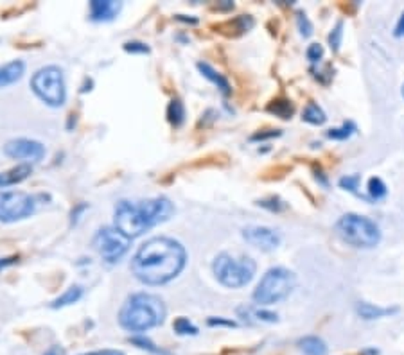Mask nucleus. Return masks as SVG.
I'll return each instance as SVG.
<instances>
[{
    "mask_svg": "<svg viewBox=\"0 0 404 355\" xmlns=\"http://www.w3.org/2000/svg\"><path fill=\"white\" fill-rule=\"evenodd\" d=\"M187 264V251L171 237H153L139 248L131 260V273L146 285L174 280Z\"/></svg>",
    "mask_w": 404,
    "mask_h": 355,
    "instance_id": "f257e3e1",
    "label": "nucleus"
},
{
    "mask_svg": "<svg viewBox=\"0 0 404 355\" xmlns=\"http://www.w3.org/2000/svg\"><path fill=\"white\" fill-rule=\"evenodd\" d=\"M174 205L165 196L149 197L144 201H119L114 212L115 228L135 239L151 230L153 226L173 218Z\"/></svg>",
    "mask_w": 404,
    "mask_h": 355,
    "instance_id": "f03ea898",
    "label": "nucleus"
},
{
    "mask_svg": "<svg viewBox=\"0 0 404 355\" xmlns=\"http://www.w3.org/2000/svg\"><path fill=\"white\" fill-rule=\"evenodd\" d=\"M164 301L155 294L135 293L119 310V323L128 332H146L162 325L165 319Z\"/></svg>",
    "mask_w": 404,
    "mask_h": 355,
    "instance_id": "7ed1b4c3",
    "label": "nucleus"
},
{
    "mask_svg": "<svg viewBox=\"0 0 404 355\" xmlns=\"http://www.w3.org/2000/svg\"><path fill=\"white\" fill-rule=\"evenodd\" d=\"M218 282L228 289H241L248 285L255 276L257 264L250 257H236L232 253H219L212 264Z\"/></svg>",
    "mask_w": 404,
    "mask_h": 355,
    "instance_id": "20e7f679",
    "label": "nucleus"
},
{
    "mask_svg": "<svg viewBox=\"0 0 404 355\" xmlns=\"http://www.w3.org/2000/svg\"><path fill=\"white\" fill-rule=\"evenodd\" d=\"M297 285L295 273L286 268H271L262 275L253 291V301L259 305H274L286 300Z\"/></svg>",
    "mask_w": 404,
    "mask_h": 355,
    "instance_id": "39448f33",
    "label": "nucleus"
},
{
    "mask_svg": "<svg viewBox=\"0 0 404 355\" xmlns=\"http://www.w3.org/2000/svg\"><path fill=\"white\" fill-rule=\"evenodd\" d=\"M336 232L341 241L354 248H375L381 241V230L372 219L359 213H345L336 222Z\"/></svg>",
    "mask_w": 404,
    "mask_h": 355,
    "instance_id": "423d86ee",
    "label": "nucleus"
},
{
    "mask_svg": "<svg viewBox=\"0 0 404 355\" xmlns=\"http://www.w3.org/2000/svg\"><path fill=\"white\" fill-rule=\"evenodd\" d=\"M31 86H33L34 93L52 108L63 106V103L67 100V86H65L63 72L54 65L40 68L33 75Z\"/></svg>",
    "mask_w": 404,
    "mask_h": 355,
    "instance_id": "0eeeda50",
    "label": "nucleus"
},
{
    "mask_svg": "<svg viewBox=\"0 0 404 355\" xmlns=\"http://www.w3.org/2000/svg\"><path fill=\"white\" fill-rule=\"evenodd\" d=\"M93 250L108 264H115L126 255L131 246V239L119 232L115 226H105L96 232L92 239Z\"/></svg>",
    "mask_w": 404,
    "mask_h": 355,
    "instance_id": "6e6552de",
    "label": "nucleus"
},
{
    "mask_svg": "<svg viewBox=\"0 0 404 355\" xmlns=\"http://www.w3.org/2000/svg\"><path fill=\"white\" fill-rule=\"evenodd\" d=\"M36 199L22 190H0V222H17L31 218Z\"/></svg>",
    "mask_w": 404,
    "mask_h": 355,
    "instance_id": "1a4fd4ad",
    "label": "nucleus"
},
{
    "mask_svg": "<svg viewBox=\"0 0 404 355\" xmlns=\"http://www.w3.org/2000/svg\"><path fill=\"white\" fill-rule=\"evenodd\" d=\"M4 153L13 160H26V163L40 162L45 156V146L31 138H15L6 144Z\"/></svg>",
    "mask_w": 404,
    "mask_h": 355,
    "instance_id": "9d476101",
    "label": "nucleus"
},
{
    "mask_svg": "<svg viewBox=\"0 0 404 355\" xmlns=\"http://www.w3.org/2000/svg\"><path fill=\"white\" fill-rule=\"evenodd\" d=\"M244 241L262 251H271L280 246V235L268 226H248L243 230Z\"/></svg>",
    "mask_w": 404,
    "mask_h": 355,
    "instance_id": "9b49d317",
    "label": "nucleus"
},
{
    "mask_svg": "<svg viewBox=\"0 0 404 355\" xmlns=\"http://www.w3.org/2000/svg\"><path fill=\"white\" fill-rule=\"evenodd\" d=\"M121 9V2H114V0H93V2H90V18H92L93 22H110L117 17Z\"/></svg>",
    "mask_w": 404,
    "mask_h": 355,
    "instance_id": "f8f14e48",
    "label": "nucleus"
},
{
    "mask_svg": "<svg viewBox=\"0 0 404 355\" xmlns=\"http://www.w3.org/2000/svg\"><path fill=\"white\" fill-rule=\"evenodd\" d=\"M33 172L31 163H18L15 167L8 169V171L0 172V187H11V185H18L24 180H27Z\"/></svg>",
    "mask_w": 404,
    "mask_h": 355,
    "instance_id": "ddd939ff",
    "label": "nucleus"
},
{
    "mask_svg": "<svg viewBox=\"0 0 404 355\" xmlns=\"http://www.w3.org/2000/svg\"><path fill=\"white\" fill-rule=\"evenodd\" d=\"M26 72V63L22 59H13L0 67V88H6L9 84L17 83Z\"/></svg>",
    "mask_w": 404,
    "mask_h": 355,
    "instance_id": "4468645a",
    "label": "nucleus"
},
{
    "mask_svg": "<svg viewBox=\"0 0 404 355\" xmlns=\"http://www.w3.org/2000/svg\"><path fill=\"white\" fill-rule=\"evenodd\" d=\"M198 70L202 72L203 77H207L211 83H214L216 86L219 88V92L223 93V96H230V92H232L230 83H228V80L223 74H219L214 67H211L209 63H203V61L198 63Z\"/></svg>",
    "mask_w": 404,
    "mask_h": 355,
    "instance_id": "2eb2a0df",
    "label": "nucleus"
},
{
    "mask_svg": "<svg viewBox=\"0 0 404 355\" xmlns=\"http://www.w3.org/2000/svg\"><path fill=\"white\" fill-rule=\"evenodd\" d=\"M397 307H379L374 305V303H366V301H361L356 307V312L361 316L363 319H379L384 318V316H391V314L397 312Z\"/></svg>",
    "mask_w": 404,
    "mask_h": 355,
    "instance_id": "dca6fc26",
    "label": "nucleus"
},
{
    "mask_svg": "<svg viewBox=\"0 0 404 355\" xmlns=\"http://www.w3.org/2000/svg\"><path fill=\"white\" fill-rule=\"evenodd\" d=\"M81 296H83V289H81L80 285H70L63 294H59V296L52 301L51 307L52 309H63V307L74 305V303H77V301L81 300Z\"/></svg>",
    "mask_w": 404,
    "mask_h": 355,
    "instance_id": "f3484780",
    "label": "nucleus"
},
{
    "mask_svg": "<svg viewBox=\"0 0 404 355\" xmlns=\"http://www.w3.org/2000/svg\"><path fill=\"white\" fill-rule=\"evenodd\" d=\"M300 350L306 355H325L327 354V345L316 335H308L299 341Z\"/></svg>",
    "mask_w": 404,
    "mask_h": 355,
    "instance_id": "a211bd4d",
    "label": "nucleus"
},
{
    "mask_svg": "<svg viewBox=\"0 0 404 355\" xmlns=\"http://www.w3.org/2000/svg\"><path fill=\"white\" fill-rule=\"evenodd\" d=\"M167 121L173 128H181L186 122V106L180 99H173L167 106Z\"/></svg>",
    "mask_w": 404,
    "mask_h": 355,
    "instance_id": "6ab92c4d",
    "label": "nucleus"
},
{
    "mask_svg": "<svg viewBox=\"0 0 404 355\" xmlns=\"http://www.w3.org/2000/svg\"><path fill=\"white\" fill-rule=\"evenodd\" d=\"M268 112L274 113L275 117L291 119V115L295 113V106L287 99H275L268 105Z\"/></svg>",
    "mask_w": 404,
    "mask_h": 355,
    "instance_id": "aec40b11",
    "label": "nucleus"
},
{
    "mask_svg": "<svg viewBox=\"0 0 404 355\" xmlns=\"http://www.w3.org/2000/svg\"><path fill=\"white\" fill-rule=\"evenodd\" d=\"M302 119L306 122H309V124H315V126H322L325 121H327L324 109L316 105V103H309V105L306 106V109H304V113H302Z\"/></svg>",
    "mask_w": 404,
    "mask_h": 355,
    "instance_id": "412c9836",
    "label": "nucleus"
},
{
    "mask_svg": "<svg viewBox=\"0 0 404 355\" xmlns=\"http://www.w3.org/2000/svg\"><path fill=\"white\" fill-rule=\"evenodd\" d=\"M130 343L135 345L137 348H140V350H146V352H151V354L155 355H167V352H164L162 348L156 347L155 343H153L151 339H148L146 335H133V338H130Z\"/></svg>",
    "mask_w": 404,
    "mask_h": 355,
    "instance_id": "4be33fe9",
    "label": "nucleus"
},
{
    "mask_svg": "<svg viewBox=\"0 0 404 355\" xmlns=\"http://www.w3.org/2000/svg\"><path fill=\"white\" fill-rule=\"evenodd\" d=\"M354 131H356V124H354V122H343L340 128H333V130H329L327 137L333 138V140H347Z\"/></svg>",
    "mask_w": 404,
    "mask_h": 355,
    "instance_id": "5701e85b",
    "label": "nucleus"
},
{
    "mask_svg": "<svg viewBox=\"0 0 404 355\" xmlns=\"http://www.w3.org/2000/svg\"><path fill=\"white\" fill-rule=\"evenodd\" d=\"M366 190H368V194H371V197L374 201L383 199L388 192L387 185L383 183V180H379V178H371V180H368V188H366Z\"/></svg>",
    "mask_w": 404,
    "mask_h": 355,
    "instance_id": "b1692460",
    "label": "nucleus"
},
{
    "mask_svg": "<svg viewBox=\"0 0 404 355\" xmlns=\"http://www.w3.org/2000/svg\"><path fill=\"white\" fill-rule=\"evenodd\" d=\"M173 328L178 335H196L198 334V328H196V325H193V322H189V318L174 319Z\"/></svg>",
    "mask_w": 404,
    "mask_h": 355,
    "instance_id": "393cba45",
    "label": "nucleus"
},
{
    "mask_svg": "<svg viewBox=\"0 0 404 355\" xmlns=\"http://www.w3.org/2000/svg\"><path fill=\"white\" fill-rule=\"evenodd\" d=\"M257 205L262 206V209H266V210H269V212H283V210L287 209L286 203H284V201L277 196H271V197H268V199L257 201Z\"/></svg>",
    "mask_w": 404,
    "mask_h": 355,
    "instance_id": "a878e982",
    "label": "nucleus"
},
{
    "mask_svg": "<svg viewBox=\"0 0 404 355\" xmlns=\"http://www.w3.org/2000/svg\"><path fill=\"white\" fill-rule=\"evenodd\" d=\"M341 38H343V22H338L336 27L329 34V45H331L334 52H338V49H340Z\"/></svg>",
    "mask_w": 404,
    "mask_h": 355,
    "instance_id": "bb28decb",
    "label": "nucleus"
},
{
    "mask_svg": "<svg viewBox=\"0 0 404 355\" xmlns=\"http://www.w3.org/2000/svg\"><path fill=\"white\" fill-rule=\"evenodd\" d=\"M297 22H299V29H300V34H302L304 38H309L313 34V24L309 22V18L304 15V13H299L297 15Z\"/></svg>",
    "mask_w": 404,
    "mask_h": 355,
    "instance_id": "cd10ccee",
    "label": "nucleus"
},
{
    "mask_svg": "<svg viewBox=\"0 0 404 355\" xmlns=\"http://www.w3.org/2000/svg\"><path fill=\"white\" fill-rule=\"evenodd\" d=\"M124 50L130 54H148L149 47L142 42H128L124 43Z\"/></svg>",
    "mask_w": 404,
    "mask_h": 355,
    "instance_id": "c85d7f7f",
    "label": "nucleus"
},
{
    "mask_svg": "<svg viewBox=\"0 0 404 355\" xmlns=\"http://www.w3.org/2000/svg\"><path fill=\"white\" fill-rule=\"evenodd\" d=\"M358 183H359V176H345L340 180V187L345 188V190H350V192H356L358 190Z\"/></svg>",
    "mask_w": 404,
    "mask_h": 355,
    "instance_id": "c756f323",
    "label": "nucleus"
},
{
    "mask_svg": "<svg viewBox=\"0 0 404 355\" xmlns=\"http://www.w3.org/2000/svg\"><path fill=\"white\" fill-rule=\"evenodd\" d=\"M324 58V47L320 45V43H311L308 49V59L309 61L316 63L320 61V59Z\"/></svg>",
    "mask_w": 404,
    "mask_h": 355,
    "instance_id": "7c9ffc66",
    "label": "nucleus"
},
{
    "mask_svg": "<svg viewBox=\"0 0 404 355\" xmlns=\"http://www.w3.org/2000/svg\"><path fill=\"white\" fill-rule=\"evenodd\" d=\"M253 316H255L259 322H268V323L277 322V314L268 312V310H253Z\"/></svg>",
    "mask_w": 404,
    "mask_h": 355,
    "instance_id": "2f4dec72",
    "label": "nucleus"
},
{
    "mask_svg": "<svg viewBox=\"0 0 404 355\" xmlns=\"http://www.w3.org/2000/svg\"><path fill=\"white\" fill-rule=\"evenodd\" d=\"M87 209H89V205L87 203H80V205L76 206V209L72 210V225H77V221L81 219V216H83V212H87Z\"/></svg>",
    "mask_w": 404,
    "mask_h": 355,
    "instance_id": "473e14b6",
    "label": "nucleus"
},
{
    "mask_svg": "<svg viewBox=\"0 0 404 355\" xmlns=\"http://www.w3.org/2000/svg\"><path fill=\"white\" fill-rule=\"evenodd\" d=\"M280 135V131L278 130H269V131H259V133H255L252 137L253 142H257V140H266V138H274V137H278Z\"/></svg>",
    "mask_w": 404,
    "mask_h": 355,
    "instance_id": "72a5a7b5",
    "label": "nucleus"
},
{
    "mask_svg": "<svg viewBox=\"0 0 404 355\" xmlns=\"http://www.w3.org/2000/svg\"><path fill=\"white\" fill-rule=\"evenodd\" d=\"M209 325L211 326H230V328H234V326H236V322H232V319H223V318H211L209 319Z\"/></svg>",
    "mask_w": 404,
    "mask_h": 355,
    "instance_id": "f704fd0d",
    "label": "nucleus"
},
{
    "mask_svg": "<svg viewBox=\"0 0 404 355\" xmlns=\"http://www.w3.org/2000/svg\"><path fill=\"white\" fill-rule=\"evenodd\" d=\"M84 355H124V352L121 350H101V352H90V354Z\"/></svg>",
    "mask_w": 404,
    "mask_h": 355,
    "instance_id": "c9c22d12",
    "label": "nucleus"
},
{
    "mask_svg": "<svg viewBox=\"0 0 404 355\" xmlns=\"http://www.w3.org/2000/svg\"><path fill=\"white\" fill-rule=\"evenodd\" d=\"M396 36L397 38L404 36V13H403V17L399 18V24H397V27H396Z\"/></svg>",
    "mask_w": 404,
    "mask_h": 355,
    "instance_id": "e433bc0d",
    "label": "nucleus"
},
{
    "mask_svg": "<svg viewBox=\"0 0 404 355\" xmlns=\"http://www.w3.org/2000/svg\"><path fill=\"white\" fill-rule=\"evenodd\" d=\"M17 257H9V259H0V269L8 268V266H11V264L17 262Z\"/></svg>",
    "mask_w": 404,
    "mask_h": 355,
    "instance_id": "4c0bfd02",
    "label": "nucleus"
},
{
    "mask_svg": "<svg viewBox=\"0 0 404 355\" xmlns=\"http://www.w3.org/2000/svg\"><path fill=\"white\" fill-rule=\"evenodd\" d=\"M177 20H180V22H189V24H198V20H196V18H186V15H178Z\"/></svg>",
    "mask_w": 404,
    "mask_h": 355,
    "instance_id": "58836bf2",
    "label": "nucleus"
},
{
    "mask_svg": "<svg viewBox=\"0 0 404 355\" xmlns=\"http://www.w3.org/2000/svg\"><path fill=\"white\" fill-rule=\"evenodd\" d=\"M316 180H320L322 183L327 185V180L324 178V172H322V171H316Z\"/></svg>",
    "mask_w": 404,
    "mask_h": 355,
    "instance_id": "ea45409f",
    "label": "nucleus"
},
{
    "mask_svg": "<svg viewBox=\"0 0 404 355\" xmlns=\"http://www.w3.org/2000/svg\"><path fill=\"white\" fill-rule=\"evenodd\" d=\"M45 355H59V350H58V348H51V350L47 352Z\"/></svg>",
    "mask_w": 404,
    "mask_h": 355,
    "instance_id": "a19ab883",
    "label": "nucleus"
},
{
    "mask_svg": "<svg viewBox=\"0 0 404 355\" xmlns=\"http://www.w3.org/2000/svg\"><path fill=\"white\" fill-rule=\"evenodd\" d=\"M403 97H404V86H403Z\"/></svg>",
    "mask_w": 404,
    "mask_h": 355,
    "instance_id": "79ce46f5",
    "label": "nucleus"
}]
</instances>
